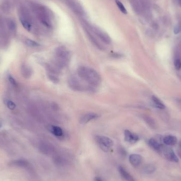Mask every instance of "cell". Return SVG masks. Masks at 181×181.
Segmentation results:
<instances>
[{
  "instance_id": "484cf974",
  "label": "cell",
  "mask_w": 181,
  "mask_h": 181,
  "mask_svg": "<svg viewBox=\"0 0 181 181\" xmlns=\"http://www.w3.org/2000/svg\"><path fill=\"white\" fill-rule=\"evenodd\" d=\"M175 102H176L177 106L179 107V109L181 110V99H179V98L177 99H176Z\"/></svg>"
},
{
  "instance_id": "8992f818",
  "label": "cell",
  "mask_w": 181,
  "mask_h": 181,
  "mask_svg": "<svg viewBox=\"0 0 181 181\" xmlns=\"http://www.w3.org/2000/svg\"><path fill=\"white\" fill-rule=\"evenodd\" d=\"M93 30L95 34H96L103 41H104L105 43L107 44L111 43V40L110 37L109 36L108 34H106L105 32L95 27L94 28Z\"/></svg>"
},
{
  "instance_id": "83f0119b",
  "label": "cell",
  "mask_w": 181,
  "mask_h": 181,
  "mask_svg": "<svg viewBox=\"0 0 181 181\" xmlns=\"http://www.w3.org/2000/svg\"><path fill=\"white\" fill-rule=\"evenodd\" d=\"M9 79L10 82L12 84H13V85H16V81H15V79H14L13 77H11V76H9Z\"/></svg>"
},
{
  "instance_id": "ba28073f",
  "label": "cell",
  "mask_w": 181,
  "mask_h": 181,
  "mask_svg": "<svg viewBox=\"0 0 181 181\" xmlns=\"http://www.w3.org/2000/svg\"><path fill=\"white\" fill-rule=\"evenodd\" d=\"M99 117L97 114L94 113H88L82 116L81 118L79 120L80 123L81 124H86L88 122L91 120L96 119Z\"/></svg>"
},
{
  "instance_id": "ac0fdd59",
  "label": "cell",
  "mask_w": 181,
  "mask_h": 181,
  "mask_svg": "<svg viewBox=\"0 0 181 181\" xmlns=\"http://www.w3.org/2000/svg\"><path fill=\"white\" fill-rule=\"evenodd\" d=\"M54 160L55 164L58 165H62L65 163V159L63 157H61V156H55L54 159Z\"/></svg>"
},
{
  "instance_id": "603a6c76",
  "label": "cell",
  "mask_w": 181,
  "mask_h": 181,
  "mask_svg": "<svg viewBox=\"0 0 181 181\" xmlns=\"http://www.w3.org/2000/svg\"><path fill=\"white\" fill-rule=\"evenodd\" d=\"M7 106L10 110H14L16 108V104L11 101H8L7 103Z\"/></svg>"
},
{
  "instance_id": "e0dca14e",
  "label": "cell",
  "mask_w": 181,
  "mask_h": 181,
  "mask_svg": "<svg viewBox=\"0 0 181 181\" xmlns=\"http://www.w3.org/2000/svg\"><path fill=\"white\" fill-rule=\"evenodd\" d=\"M20 21L23 27L25 28V29L28 30V31H30L31 30V25L27 20H26L25 19L23 18H20Z\"/></svg>"
},
{
  "instance_id": "6da1fadb",
  "label": "cell",
  "mask_w": 181,
  "mask_h": 181,
  "mask_svg": "<svg viewBox=\"0 0 181 181\" xmlns=\"http://www.w3.org/2000/svg\"><path fill=\"white\" fill-rule=\"evenodd\" d=\"M77 73L81 79L92 86H98L101 82L100 75L93 68L81 66L77 70Z\"/></svg>"
},
{
  "instance_id": "4fadbf2b",
  "label": "cell",
  "mask_w": 181,
  "mask_h": 181,
  "mask_svg": "<svg viewBox=\"0 0 181 181\" xmlns=\"http://www.w3.org/2000/svg\"><path fill=\"white\" fill-rule=\"evenodd\" d=\"M152 100L154 106L157 108L159 109H164L165 108V104H164L163 102L158 97L153 95L152 96Z\"/></svg>"
},
{
  "instance_id": "7402d4cb",
  "label": "cell",
  "mask_w": 181,
  "mask_h": 181,
  "mask_svg": "<svg viewBox=\"0 0 181 181\" xmlns=\"http://www.w3.org/2000/svg\"><path fill=\"white\" fill-rule=\"evenodd\" d=\"M175 67L177 70H180L181 68V61L180 59H176L174 61Z\"/></svg>"
},
{
  "instance_id": "f1b7e54d",
  "label": "cell",
  "mask_w": 181,
  "mask_h": 181,
  "mask_svg": "<svg viewBox=\"0 0 181 181\" xmlns=\"http://www.w3.org/2000/svg\"><path fill=\"white\" fill-rule=\"evenodd\" d=\"M93 181H103V180L99 177H95L94 179H93Z\"/></svg>"
},
{
  "instance_id": "277c9868",
  "label": "cell",
  "mask_w": 181,
  "mask_h": 181,
  "mask_svg": "<svg viewBox=\"0 0 181 181\" xmlns=\"http://www.w3.org/2000/svg\"><path fill=\"white\" fill-rule=\"evenodd\" d=\"M161 154H162L168 161L174 163H177L179 162L178 157H177L176 154H175L173 150L170 147L163 145V147L161 150Z\"/></svg>"
},
{
  "instance_id": "4316f807",
  "label": "cell",
  "mask_w": 181,
  "mask_h": 181,
  "mask_svg": "<svg viewBox=\"0 0 181 181\" xmlns=\"http://www.w3.org/2000/svg\"><path fill=\"white\" fill-rule=\"evenodd\" d=\"M180 32V28L179 27V26H176L174 29V32L175 34H178Z\"/></svg>"
},
{
  "instance_id": "5bb4252c",
  "label": "cell",
  "mask_w": 181,
  "mask_h": 181,
  "mask_svg": "<svg viewBox=\"0 0 181 181\" xmlns=\"http://www.w3.org/2000/svg\"><path fill=\"white\" fill-rule=\"evenodd\" d=\"M50 130L55 136L61 137L63 135V130L60 127L57 126H52L50 127Z\"/></svg>"
},
{
  "instance_id": "d6986e66",
  "label": "cell",
  "mask_w": 181,
  "mask_h": 181,
  "mask_svg": "<svg viewBox=\"0 0 181 181\" xmlns=\"http://www.w3.org/2000/svg\"><path fill=\"white\" fill-rule=\"evenodd\" d=\"M25 43L28 46L30 47H37L40 46L38 43H37L36 41L34 40H32L31 39H26L25 40Z\"/></svg>"
},
{
  "instance_id": "8fae6325",
  "label": "cell",
  "mask_w": 181,
  "mask_h": 181,
  "mask_svg": "<svg viewBox=\"0 0 181 181\" xmlns=\"http://www.w3.org/2000/svg\"><path fill=\"white\" fill-rule=\"evenodd\" d=\"M119 171L120 174L122 176V177L125 179L126 181H135L133 177L127 172L125 168L122 167V166H120L119 167Z\"/></svg>"
},
{
  "instance_id": "7a4b0ae2",
  "label": "cell",
  "mask_w": 181,
  "mask_h": 181,
  "mask_svg": "<svg viewBox=\"0 0 181 181\" xmlns=\"http://www.w3.org/2000/svg\"><path fill=\"white\" fill-rule=\"evenodd\" d=\"M56 57L57 63L59 65L65 66L68 63L70 58V55L68 50L64 47H59L56 50Z\"/></svg>"
},
{
  "instance_id": "9c48e42d",
  "label": "cell",
  "mask_w": 181,
  "mask_h": 181,
  "mask_svg": "<svg viewBox=\"0 0 181 181\" xmlns=\"http://www.w3.org/2000/svg\"><path fill=\"white\" fill-rule=\"evenodd\" d=\"M125 139L128 143L134 144L136 143L139 139L138 136L132 133L129 130L125 131Z\"/></svg>"
},
{
  "instance_id": "44dd1931",
  "label": "cell",
  "mask_w": 181,
  "mask_h": 181,
  "mask_svg": "<svg viewBox=\"0 0 181 181\" xmlns=\"http://www.w3.org/2000/svg\"><path fill=\"white\" fill-rule=\"evenodd\" d=\"M155 170H156V168H155V166L153 165H148L146 166L144 168L145 172L148 173V174L153 173Z\"/></svg>"
},
{
  "instance_id": "52a82bcc",
  "label": "cell",
  "mask_w": 181,
  "mask_h": 181,
  "mask_svg": "<svg viewBox=\"0 0 181 181\" xmlns=\"http://www.w3.org/2000/svg\"><path fill=\"white\" fill-rule=\"evenodd\" d=\"M129 162L132 165L137 168L141 165L142 162V157L138 154H131L129 156Z\"/></svg>"
},
{
  "instance_id": "ffe728a7",
  "label": "cell",
  "mask_w": 181,
  "mask_h": 181,
  "mask_svg": "<svg viewBox=\"0 0 181 181\" xmlns=\"http://www.w3.org/2000/svg\"><path fill=\"white\" fill-rule=\"evenodd\" d=\"M116 4L117 5V6H118L119 9L120 10L121 12L123 14L127 13V10L125 8V7H124V5H123L122 3L119 1V0H116Z\"/></svg>"
},
{
  "instance_id": "d4e9b609",
  "label": "cell",
  "mask_w": 181,
  "mask_h": 181,
  "mask_svg": "<svg viewBox=\"0 0 181 181\" xmlns=\"http://www.w3.org/2000/svg\"><path fill=\"white\" fill-rule=\"evenodd\" d=\"M177 153L179 157L181 159V141L179 143L178 148H177Z\"/></svg>"
},
{
  "instance_id": "5b68a950",
  "label": "cell",
  "mask_w": 181,
  "mask_h": 181,
  "mask_svg": "<svg viewBox=\"0 0 181 181\" xmlns=\"http://www.w3.org/2000/svg\"><path fill=\"white\" fill-rule=\"evenodd\" d=\"M68 84L69 86L73 90L79 91L83 90V87L79 80L74 76H72L68 78Z\"/></svg>"
},
{
  "instance_id": "9a60e30c",
  "label": "cell",
  "mask_w": 181,
  "mask_h": 181,
  "mask_svg": "<svg viewBox=\"0 0 181 181\" xmlns=\"http://www.w3.org/2000/svg\"><path fill=\"white\" fill-rule=\"evenodd\" d=\"M12 165L19 166V167H26L29 165V163L27 161L22 159L16 160L12 162Z\"/></svg>"
},
{
  "instance_id": "30bf717a",
  "label": "cell",
  "mask_w": 181,
  "mask_h": 181,
  "mask_svg": "<svg viewBox=\"0 0 181 181\" xmlns=\"http://www.w3.org/2000/svg\"><path fill=\"white\" fill-rule=\"evenodd\" d=\"M148 144L151 148H152L156 152L161 153V150L163 147V145L159 143L154 138L150 139L148 141Z\"/></svg>"
},
{
  "instance_id": "cb8c5ba5",
  "label": "cell",
  "mask_w": 181,
  "mask_h": 181,
  "mask_svg": "<svg viewBox=\"0 0 181 181\" xmlns=\"http://www.w3.org/2000/svg\"><path fill=\"white\" fill-rule=\"evenodd\" d=\"M8 25L9 26L10 28L11 29H14L16 28V25L15 22L13 20L9 21Z\"/></svg>"
},
{
  "instance_id": "7c38bea8",
  "label": "cell",
  "mask_w": 181,
  "mask_h": 181,
  "mask_svg": "<svg viewBox=\"0 0 181 181\" xmlns=\"http://www.w3.org/2000/svg\"><path fill=\"white\" fill-rule=\"evenodd\" d=\"M177 141V139L175 136L172 135L166 136L163 138V143L167 146H174Z\"/></svg>"
},
{
  "instance_id": "3957f363",
  "label": "cell",
  "mask_w": 181,
  "mask_h": 181,
  "mask_svg": "<svg viewBox=\"0 0 181 181\" xmlns=\"http://www.w3.org/2000/svg\"><path fill=\"white\" fill-rule=\"evenodd\" d=\"M96 141L100 146L101 148L104 151L108 150L111 147L113 146V141H112L110 138L105 136H96Z\"/></svg>"
},
{
  "instance_id": "2e32d148",
  "label": "cell",
  "mask_w": 181,
  "mask_h": 181,
  "mask_svg": "<svg viewBox=\"0 0 181 181\" xmlns=\"http://www.w3.org/2000/svg\"><path fill=\"white\" fill-rule=\"evenodd\" d=\"M144 120L147 124L150 126L152 128H155L156 127V123L153 119L149 116H145Z\"/></svg>"
}]
</instances>
